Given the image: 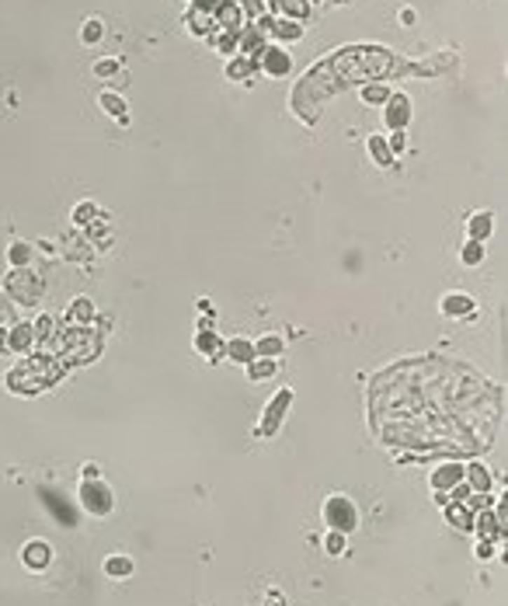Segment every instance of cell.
Returning a JSON list of instances; mask_svg holds the SVG:
<instances>
[{
	"label": "cell",
	"mask_w": 508,
	"mask_h": 606,
	"mask_svg": "<svg viewBox=\"0 0 508 606\" xmlns=\"http://www.w3.org/2000/svg\"><path fill=\"white\" fill-rule=\"evenodd\" d=\"M324 526L334 530V533H352L359 526V505L352 502L345 492H334L324 499Z\"/></svg>",
	"instance_id": "cell-1"
},
{
	"label": "cell",
	"mask_w": 508,
	"mask_h": 606,
	"mask_svg": "<svg viewBox=\"0 0 508 606\" xmlns=\"http://www.w3.org/2000/svg\"><path fill=\"white\" fill-rule=\"evenodd\" d=\"M77 499H81V509L88 516H95V519H108L115 512V492H111V485H104L102 478H84Z\"/></svg>",
	"instance_id": "cell-2"
},
{
	"label": "cell",
	"mask_w": 508,
	"mask_h": 606,
	"mask_svg": "<svg viewBox=\"0 0 508 606\" xmlns=\"http://www.w3.org/2000/svg\"><path fill=\"white\" fill-rule=\"evenodd\" d=\"M4 290L11 293L14 303H39L42 300L46 283H42V276H35V272L25 265V269H11V276L4 279Z\"/></svg>",
	"instance_id": "cell-3"
},
{
	"label": "cell",
	"mask_w": 508,
	"mask_h": 606,
	"mask_svg": "<svg viewBox=\"0 0 508 606\" xmlns=\"http://www.w3.org/2000/svg\"><path fill=\"white\" fill-rule=\"evenodd\" d=\"M289 404H293V387H282L272 401H268V408H265V418H261V425L254 429L261 439H268V436H275L279 432V425L286 422V411H289Z\"/></svg>",
	"instance_id": "cell-4"
},
{
	"label": "cell",
	"mask_w": 508,
	"mask_h": 606,
	"mask_svg": "<svg viewBox=\"0 0 508 606\" xmlns=\"http://www.w3.org/2000/svg\"><path fill=\"white\" fill-rule=\"evenodd\" d=\"M258 67H261L268 77H286V74L293 70V56H289L279 42H268V46L261 49V56H258Z\"/></svg>",
	"instance_id": "cell-5"
},
{
	"label": "cell",
	"mask_w": 508,
	"mask_h": 606,
	"mask_svg": "<svg viewBox=\"0 0 508 606\" xmlns=\"http://www.w3.org/2000/svg\"><path fill=\"white\" fill-rule=\"evenodd\" d=\"M463 485H467L470 492H477V495H491L495 474H491V467H488V464H481V460H470V464L463 467Z\"/></svg>",
	"instance_id": "cell-6"
},
{
	"label": "cell",
	"mask_w": 508,
	"mask_h": 606,
	"mask_svg": "<svg viewBox=\"0 0 508 606\" xmlns=\"http://www.w3.org/2000/svg\"><path fill=\"white\" fill-rule=\"evenodd\" d=\"M21 565L32 568V572H46V568L53 565V547H49L46 540H28V544L21 547Z\"/></svg>",
	"instance_id": "cell-7"
},
{
	"label": "cell",
	"mask_w": 508,
	"mask_h": 606,
	"mask_svg": "<svg viewBox=\"0 0 508 606\" xmlns=\"http://www.w3.org/2000/svg\"><path fill=\"white\" fill-rule=\"evenodd\" d=\"M432 488L435 492H453L460 481H463V464H456V460H446V464H439L435 471H432Z\"/></svg>",
	"instance_id": "cell-8"
},
{
	"label": "cell",
	"mask_w": 508,
	"mask_h": 606,
	"mask_svg": "<svg viewBox=\"0 0 508 606\" xmlns=\"http://www.w3.org/2000/svg\"><path fill=\"white\" fill-rule=\"evenodd\" d=\"M212 21L216 25H223V32H244V11H240V4L237 0H223L216 11H212Z\"/></svg>",
	"instance_id": "cell-9"
},
{
	"label": "cell",
	"mask_w": 508,
	"mask_h": 606,
	"mask_svg": "<svg viewBox=\"0 0 508 606\" xmlns=\"http://www.w3.org/2000/svg\"><path fill=\"white\" fill-rule=\"evenodd\" d=\"M474 533L481 540H505V523L495 516V509H481V516H474Z\"/></svg>",
	"instance_id": "cell-10"
},
{
	"label": "cell",
	"mask_w": 508,
	"mask_h": 606,
	"mask_svg": "<svg viewBox=\"0 0 508 606\" xmlns=\"http://www.w3.org/2000/svg\"><path fill=\"white\" fill-rule=\"evenodd\" d=\"M383 119H387V126H390L394 133H401L407 122H411V98H407V95H390V98H387Z\"/></svg>",
	"instance_id": "cell-11"
},
{
	"label": "cell",
	"mask_w": 508,
	"mask_h": 606,
	"mask_svg": "<svg viewBox=\"0 0 508 606\" xmlns=\"http://www.w3.org/2000/svg\"><path fill=\"white\" fill-rule=\"evenodd\" d=\"M32 345H35V328H32L28 321L7 328V352H14V356H28Z\"/></svg>",
	"instance_id": "cell-12"
},
{
	"label": "cell",
	"mask_w": 508,
	"mask_h": 606,
	"mask_svg": "<svg viewBox=\"0 0 508 606\" xmlns=\"http://www.w3.org/2000/svg\"><path fill=\"white\" fill-rule=\"evenodd\" d=\"M223 345H226V342H223V338H219V335H216L209 324H202V328H199V335H195V349L202 352L209 363H219V359H223Z\"/></svg>",
	"instance_id": "cell-13"
},
{
	"label": "cell",
	"mask_w": 508,
	"mask_h": 606,
	"mask_svg": "<svg viewBox=\"0 0 508 606\" xmlns=\"http://www.w3.org/2000/svg\"><path fill=\"white\" fill-rule=\"evenodd\" d=\"M268 46V35L251 21V28H244L240 32V56H247V60H258L261 56V49Z\"/></svg>",
	"instance_id": "cell-14"
},
{
	"label": "cell",
	"mask_w": 508,
	"mask_h": 606,
	"mask_svg": "<svg viewBox=\"0 0 508 606\" xmlns=\"http://www.w3.org/2000/svg\"><path fill=\"white\" fill-rule=\"evenodd\" d=\"M223 356H226L230 363H237V366H247L251 359H258V356H254V342H251V338H230V342L223 345Z\"/></svg>",
	"instance_id": "cell-15"
},
{
	"label": "cell",
	"mask_w": 508,
	"mask_h": 606,
	"mask_svg": "<svg viewBox=\"0 0 508 606\" xmlns=\"http://www.w3.org/2000/svg\"><path fill=\"white\" fill-rule=\"evenodd\" d=\"M442 314L446 317H474V297H467V293H446L442 297Z\"/></svg>",
	"instance_id": "cell-16"
},
{
	"label": "cell",
	"mask_w": 508,
	"mask_h": 606,
	"mask_svg": "<svg viewBox=\"0 0 508 606\" xmlns=\"http://www.w3.org/2000/svg\"><path fill=\"white\" fill-rule=\"evenodd\" d=\"M275 18H289V21H306L310 18V0H272Z\"/></svg>",
	"instance_id": "cell-17"
},
{
	"label": "cell",
	"mask_w": 508,
	"mask_h": 606,
	"mask_svg": "<svg viewBox=\"0 0 508 606\" xmlns=\"http://www.w3.org/2000/svg\"><path fill=\"white\" fill-rule=\"evenodd\" d=\"M268 35L279 39V42H296V39H303V25L300 21H289V18H272Z\"/></svg>",
	"instance_id": "cell-18"
},
{
	"label": "cell",
	"mask_w": 508,
	"mask_h": 606,
	"mask_svg": "<svg viewBox=\"0 0 508 606\" xmlns=\"http://www.w3.org/2000/svg\"><path fill=\"white\" fill-rule=\"evenodd\" d=\"M467 230H470V241H477V244H484V241L491 237V230H495V216H491L488 209H481V213H474V216H470V223H467Z\"/></svg>",
	"instance_id": "cell-19"
},
{
	"label": "cell",
	"mask_w": 508,
	"mask_h": 606,
	"mask_svg": "<svg viewBox=\"0 0 508 606\" xmlns=\"http://www.w3.org/2000/svg\"><path fill=\"white\" fill-rule=\"evenodd\" d=\"M446 519H449L456 530L474 533V509H467L463 502H446Z\"/></svg>",
	"instance_id": "cell-20"
},
{
	"label": "cell",
	"mask_w": 508,
	"mask_h": 606,
	"mask_svg": "<svg viewBox=\"0 0 508 606\" xmlns=\"http://www.w3.org/2000/svg\"><path fill=\"white\" fill-rule=\"evenodd\" d=\"M254 70H258V60H247V56H240V53L226 63V77H230V81H251Z\"/></svg>",
	"instance_id": "cell-21"
},
{
	"label": "cell",
	"mask_w": 508,
	"mask_h": 606,
	"mask_svg": "<svg viewBox=\"0 0 508 606\" xmlns=\"http://www.w3.org/2000/svg\"><path fill=\"white\" fill-rule=\"evenodd\" d=\"M132 572H136V565H132L129 554H111V558H104V575H108V579H129Z\"/></svg>",
	"instance_id": "cell-22"
},
{
	"label": "cell",
	"mask_w": 508,
	"mask_h": 606,
	"mask_svg": "<svg viewBox=\"0 0 508 606\" xmlns=\"http://www.w3.org/2000/svg\"><path fill=\"white\" fill-rule=\"evenodd\" d=\"M67 324H88V321H95V303L88 300V297H77V300L67 307Z\"/></svg>",
	"instance_id": "cell-23"
},
{
	"label": "cell",
	"mask_w": 508,
	"mask_h": 606,
	"mask_svg": "<svg viewBox=\"0 0 508 606\" xmlns=\"http://www.w3.org/2000/svg\"><path fill=\"white\" fill-rule=\"evenodd\" d=\"M282 349H286V342H282L279 335H261V338L254 342V356H258V359H279Z\"/></svg>",
	"instance_id": "cell-24"
},
{
	"label": "cell",
	"mask_w": 508,
	"mask_h": 606,
	"mask_svg": "<svg viewBox=\"0 0 508 606\" xmlns=\"http://www.w3.org/2000/svg\"><path fill=\"white\" fill-rule=\"evenodd\" d=\"M247 380L251 384H261V380H268V377H275V370H279V359H251L247 366Z\"/></svg>",
	"instance_id": "cell-25"
},
{
	"label": "cell",
	"mask_w": 508,
	"mask_h": 606,
	"mask_svg": "<svg viewBox=\"0 0 508 606\" xmlns=\"http://www.w3.org/2000/svg\"><path fill=\"white\" fill-rule=\"evenodd\" d=\"M32 262V244L28 241H11V248H7V265L11 269H25Z\"/></svg>",
	"instance_id": "cell-26"
},
{
	"label": "cell",
	"mask_w": 508,
	"mask_h": 606,
	"mask_svg": "<svg viewBox=\"0 0 508 606\" xmlns=\"http://www.w3.org/2000/svg\"><path fill=\"white\" fill-rule=\"evenodd\" d=\"M369 154H373V161H376L380 168H390V164H394V154H390L387 136H369Z\"/></svg>",
	"instance_id": "cell-27"
},
{
	"label": "cell",
	"mask_w": 508,
	"mask_h": 606,
	"mask_svg": "<svg viewBox=\"0 0 508 606\" xmlns=\"http://www.w3.org/2000/svg\"><path fill=\"white\" fill-rule=\"evenodd\" d=\"M98 105H102L104 115H115L118 122H129L125 119V101L118 98V95H111V91H102V98H98Z\"/></svg>",
	"instance_id": "cell-28"
},
{
	"label": "cell",
	"mask_w": 508,
	"mask_h": 606,
	"mask_svg": "<svg viewBox=\"0 0 508 606\" xmlns=\"http://www.w3.org/2000/svg\"><path fill=\"white\" fill-rule=\"evenodd\" d=\"M102 35H104L102 18H88V21H84V28H81V42H84V46H98V42H102Z\"/></svg>",
	"instance_id": "cell-29"
},
{
	"label": "cell",
	"mask_w": 508,
	"mask_h": 606,
	"mask_svg": "<svg viewBox=\"0 0 508 606\" xmlns=\"http://www.w3.org/2000/svg\"><path fill=\"white\" fill-rule=\"evenodd\" d=\"M185 21H188V32H195V35H209L212 25H216V21H212L209 14H202V11H192Z\"/></svg>",
	"instance_id": "cell-30"
},
{
	"label": "cell",
	"mask_w": 508,
	"mask_h": 606,
	"mask_svg": "<svg viewBox=\"0 0 508 606\" xmlns=\"http://www.w3.org/2000/svg\"><path fill=\"white\" fill-rule=\"evenodd\" d=\"M95 216H98V206H95V202H81V206L74 209V227H91Z\"/></svg>",
	"instance_id": "cell-31"
},
{
	"label": "cell",
	"mask_w": 508,
	"mask_h": 606,
	"mask_svg": "<svg viewBox=\"0 0 508 606\" xmlns=\"http://www.w3.org/2000/svg\"><path fill=\"white\" fill-rule=\"evenodd\" d=\"M460 262H463V265H481V262H484V244L467 241V244H463V251H460Z\"/></svg>",
	"instance_id": "cell-32"
},
{
	"label": "cell",
	"mask_w": 508,
	"mask_h": 606,
	"mask_svg": "<svg viewBox=\"0 0 508 606\" xmlns=\"http://www.w3.org/2000/svg\"><path fill=\"white\" fill-rule=\"evenodd\" d=\"M387 98H390V88H387V84H369V88H362V101H369V105H387Z\"/></svg>",
	"instance_id": "cell-33"
},
{
	"label": "cell",
	"mask_w": 508,
	"mask_h": 606,
	"mask_svg": "<svg viewBox=\"0 0 508 606\" xmlns=\"http://www.w3.org/2000/svg\"><path fill=\"white\" fill-rule=\"evenodd\" d=\"M219 53L237 56V53H240V32H223V35H219Z\"/></svg>",
	"instance_id": "cell-34"
},
{
	"label": "cell",
	"mask_w": 508,
	"mask_h": 606,
	"mask_svg": "<svg viewBox=\"0 0 508 606\" xmlns=\"http://www.w3.org/2000/svg\"><path fill=\"white\" fill-rule=\"evenodd\" d=\"M324 551H327L331 558L345 554V533H334V530H327V537H324Z\"/></svg>",
	"instance_id": "cell-35"
},
{
	"label": "cell",
	"mask_w": 508,
	"mask_h": 606,
	"mask_svg": "<svg viewBox=\"0 0 508 606\" xmlns=\"http://www.w3.org/2000/svg\"><path fill=\"white\" fill-rule=\"evenodd\" d=\"M115 74H118V60L108 56V60H98V63H95V77L108 81V77H115Z\"/></svg>",
	"instance_id": "cell-36"
},
{
	"label": "cell",
	"mask_w": 508,
	"mask_h": 606,
	"mask_svg": "<svg viewBox=\"0 0 508 606\" xmlns=\"http://www.w3.org/2000/svg\"><path fill=\"white\" fill-rule=\"evenodd\" d=\"M32 328H35V338H49V335H53V331H49V328H53V317H49V314H42V317H39Z\"/></svg>",
	"instance_id": "cell-37"
},
{
	"label": "cell",
	"mask_w": 508,
	"mask_h": 606,
	"mask_svg": "<svg viewBox=\"0 0 508 606\" xmlns=\"http://www.w3.org/2000/svg\"><path fill=\"white\" fill-rule=\"evenodd\" d=\"M495 544H498V540H481V544H477V558H481V561H491V558H495Z\"/></svg>",
	"instance_id": "cell-38"
},
{
	"label": "cell",
	"mask_w": 508,
	"mask_h": 606,
	"mask_svg": "<svg viewBox=\"0 0 508 606\" xmlns=\"http://www.w3.org/2000/svg\"><path fill=\"white\" fill-rule=\"evenodd\" d=\"M219 4H223V0H192V7H195V11H202V14H212Z\"/></svg>",
	"instance_id": "cell-39"
},
{
	"label": "cell",
	"mask_w": 508,
	"mask_h": 606,
	"mask_svg": "<svg viewBox=\"0 0 508 606\" xmlns=\"http://www.w3.org/2000/svg\"><path fill=\"white\" fill-rule=\"evenodd\" d=\"M387 143H390V154H401V150H404V129H401V133H394Z\"/></svg>",
	"instance_id": "cell-40"
},
{
	"label": "cell",
	"mask_w": 508,
	"mask_h": 606,
	"mask_svg": "<svg viewBox=\"0 0 508 606\" xmlns=\"http://www.w3.org/2000/svg\"><path fill=\"white\" fill-rule=\"evenodd\" d=\"M84 478H102V467L98 464H84Z\"/></svg>",
	"instance_id": "cell-41"
},
{
	"label": "cell",
	"mask_w": 508,
	"mask_h": 606,
	"mask_svg": "<svg viewBox=\"0 0 508 606\" xmlns=\"http://www.w3.org/2000/svg\"><path fill=\"white\" fill-rule=\"evenodd\" d=\"M268 606H286L282 593H275V589H272V593H268Z\"/></svg>",
	"instance_id": "cell-42"
},
{
	"label": "cell",
	"mask_w": 508,
	"mask_h": 606,
	"mask_svg": "<svg viewBox=\"0 0 508 606\" xmlns=\"http://www.w3.org/2000/svg\"><path fill=\"white\" fill-rule=\"evenodd\" d=\"M35 248H39V251H42V255H56V248H53V244H49V241H39V244H35Z\"/></svg>",
	"instance_id": "cell-43"
},
{
	"label": "cell",
	"mask_w": 508,
	"mask_h": 606,
	"mask_svg": "<svg viewBox=\"0 0 508 606\" xmlns=\"http://www.w3.org/2000/svg\"><path fill=\"white\" fill-rule=\"evenodd\" d=\"M199 310H202V314H212V300H205L202 297V300H199Z\"/></svg>",
	"instance_id": "cell-44"
},
{
	"label": "cell",
	"mask_w": 508,
	"mask_h": 606,
	"mask_svg": "<svg viewBox=\"0 0 508 606\" xmlns=\"http://www.w3.org/2000/svg\"><path fill=\"white\" fill-rule=\"evenodd\" d=\"M0 349H7V328H0Z\"/></svg>",
	"instance_id": "cell-45"
}]
</instances>
